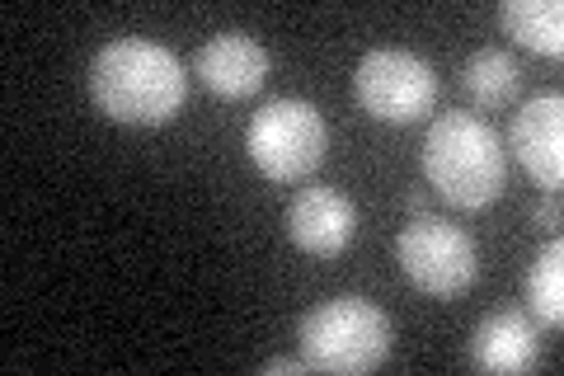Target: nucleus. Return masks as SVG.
<instances>
[{"mask_svg":"<svg viewBox=\"0 0 564 376\" xmlns=\"http://www.w3.org/2000/svg\"><path fill=\"white\" fill-rule=\"evenodd\" d=\"M555 222H560L555 203H541V207H536V226H541V230H555Z\"/></svg>","mask_w":564,"mask_h":376,"instance_id":"obj_15","label":"nucleus"},{"mask_svg":"<svg viewBox=\"0 0 564 376\" xmlns=\"http://www.w3.org/2000/svg\"><path fill=\"white\" fill-rule=\"evenodd\" d=\"M541 363V339L532 320L518 311H494L480 320V330L470 339V367L480 372H532Z\"/></svg>","mask_w":564,"mask_h":376,"instance_id":"obj_10","label":"nucleus"},{"mask_svg":"<svg viewBox=\"0 0 564 376\" xmlns=\"http://www.w3.org/2000/svg\"><path fill=\"white\" fill-rule=\"evenodd\" d=\"M508 147H513L518 165L532 174L545 193H555L560 179H564V99L560 95L527 99L513 114Z\"/></svg>","mask_w":564,"mask_h":376,"instance_id":"obj_7","label":"nucleus"},{"mask_svg":"<svg viewBox=\"0 0 564 376\" xmlns=\"http://www.w3.org/2000/svg\"><path fill=\"white\" fill-rule=\"evenodd\" d=\"M352 95H358L362 114L377 122H419L437 99V76L433 66L404 47H377L358 62L352 76Z\"/></svg>","mask_w":564,"mask_h":376,"instance_id":"obj_6","label":"nucleus"},{"mask_svg":"<svg viewBox=\"0 0 564 376\" xmlns=\"http://www.w3.org/2000/svg\"><path fill=\"white\" fill-rule=\"evenodd\" d=\"M462 85L475 109H503L522 85V66L508 57L503 47H480L475 57L462 66Z\"/></svg>","mask_w":564,"mask_h":376,"instance_id":"obj_12","label":"nucleus"},{"mask_svg":"<svg viewBox=\"0 0 564 376\" xmlns=\"http://www.w3.org/2000/svg\"><path fill=\"white\" fill-rule=\"evenodd\" d=\"M395 259L404 268V278L437 301L470 292V282L480 278V249H475V240L456 222L433 217V212H419V217L400 230Z\"/></svg>","mask_w":564,"mask_h":376,"instance_id":"obj_5","label":"nucleus"},{"mask_svg":"<svg viewBox=\"0 0 564 376\" xmlns=\"http://www.w3.org/2000/svg\"><path fill=\"white\" fill-rule=\"evenodd\" d=\"M352 230H358V212H352V203L329 184L302 189L288 207V236L296 249H306V255H321V259L344 255Z\"/></svg>","mask_w":564,"mask_h":376,"instance_id":"obj_8","label":"nucleus"},{"mask_svg":"<svg viewBox=\"0 0 564 376\" xmlns=\"http://www.w3.org/2000/svg\"><path fill=\"white\" fill-rule=\"evenodd\" d=\"M302 357L311 372H377L391 357V320L367 297H329L302 315Z\"/></svg>","mask_w":564,"mask_h":376,"instance_id":"obj_3","label":"nucleus"},{"mask_svg":"<svg viewBox=\"0 0 564 376\" xmlns=\"http://www.w3.org/2000/svg\"><path fill=\"white\" fill-rule=\"evenodd\" d=\"M296 372H311L306 357H269L263 363V376H296Z\"/></svg>","mask_w":564,"mask_h":376,"instance_id":"obj_14","label":"nucleus"},{"mask_svg":"<svg viewBox=\"0 0 564 376\" xmlns=\"http://www.w3.org/2000/svg\"><path fill=\"white\" fill-rule=\"evenodd\" d=\"M527 301H532V311L551 330L564 325V245L560 240H551L536 255L532 273H527Z\"/></svg>","mask_w":564,"mask_h":376,"instance_id":"obj_13","label":"nucleus"},{"mask_svg":"<svg viewBox=\"0 0 564 376\" xmlns=\"http://www.w3.org/2000/svg\"><path fill=\"white\" fill-rule=\"evenodd\" d=\"M245 151L273 184H302L321 170L329 151V128L315 104L306 99H273L245 128Z\"/></svg>","mask_w":564,"mask_h":376,"instance_id":"obj_4","label":"nucleus"},{"mask_svg":"<svg viewBox=\"0 0 564 376\" xmlns=\"http://www.w3.org/2000/svg\"><path fill=\"white\" fill-rule=\"evenodd\" d=\"M90 95L122 128H161L184 109V66L151 39H113L90 62Z\"/></svg>","mask_w":564,"mask_h":376,"instance_id":"obj_1","label":"nucleus"},{"mask_svg":"<svg viewBox=\"0 0 564 376\" xmlns=\"http://www.w3.org/2000/svg\"><path fill=\"white\" fill-rule=\"evenodd\" d=\"M503 141L475 114H443L423 137V174L452 207L480 212L503 193Z\"/></svg>","mask_w":564,"mask_h":376,"instance_id":"obj_2","label":"nucleus"},{"mask_svg":"<svg viewBox=\"0 0 564 376\" xmlns=\"http://www.w3.org/2000/svg\"><path fill=\"white\" fill-rule=\"evenodd\" d=\"M499 24L508 39H518L527 52L560 57L564 52V6L560 0H503Z\"/></svg>","mask_w":564,"mask_h":376,"instance_id":"obj_11","label":"nucleus"},{"mask_svg":"<svg viewBox=\"0 0 564 376\" xmlns=\"http://www.w3.org/2000/svg\"><path fill=\"white\" fill-rule=\"evenodd\" d=\"M193 71H198V80L212 89V95L245 99L269 80V52H263L250 33L226 29L193 52Z\"/></svg>","mask_w":564,"mask_h":376,"instance_id":"obj_9","label":"nucleus"}]
</instances>
